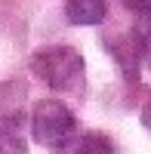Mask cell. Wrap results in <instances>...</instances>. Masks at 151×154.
<instances>
[{
  "instance_id": "8",
  "label": "cell",
  "mask_w": 151,
  "mask_h": 154,
  "mask_svg": "<svg viewBox=\"0 0 151 154\" xmlns=\"http://www.w3.org/2000/svg\"><path fill=\"white\" fill-rule=\"evenodd\" d=\"M148 65H151V53H148Z\"/></svg>"
},
{
  "instance_id": "1",
  "label": "cell",
  "mask_w": 151,
  "mask_h": 154,
  "mask_svg": "<svg viewBox=\"0 0 151 154\" xmlns=\"http://www.w3.org/2000/svg\"><path fill=\"white\" fill-rule=\"evenodd\" d=\"M31 68L56 93H80L83 89V56L71 46H46L34 53Z\"/></svg>"
},
{
  "instance_id": "4",
  "label": "cell",
  "mask_w": 151,
  "mask_h": 154,
  "mask_svg": "<svg viewBox=\"0 0 151 154\" xmlns=\"http://www.w3.org/2000/svg\"><path fill=\"white\" fill-rule=\"evenodd\" d=\"M0 154H28L25 139L16 120H3L0 123Z\"/></svg>"
},
{
  "instance_id": "5",
  "label": "cell",
  "mask_w": 151,
  "mask_h": 154,
  "mask_svg": "<svg viewBox=\"0 0 151 154\" xmlns=\"http://www.w3.org/2000/svg\"><path fill=\"white\" fill-rule=\"evenodd\" d=\"M74 154H117V151H114V145H111L108 136H102V133H86V136H80Z\"/></svg>"
},
{
  "instance_id": "6",
  "label": "cell",
  "mask_w": 151,
  "mask_h": 154,
  "mask_svg": "<svg viewBox=\"0 0 151 154\" xmlns=\"http://www.w3.org/2000/svg\"><path fill=\"white\" fill-rule=\"evenodd\" d=\"M127 9H133L142 22H151V0H123Z\"/></svg>"
},
{
  "instance_id": "2",
  "label": "cell",
  "mask_w": 151,
  "mask_h": 154,
  "mask_svg": "<svg viewBox=\"0 0 151 154\" xmlns=\"http://www.w3.org/2000/svg\"><path fill=\"white\" fill-rule=\"evenodd\" d=\"M31 133L43 148L62 151L68 148V142H74L77 136V120H74V111L59 99H43L34 105L31 114Z\"/></svg>"
},
{
  "instance_id": "7",
  "label": "cell",
  "mask_w": 151,
  "mask_h": 154,
  "mask_svg": "<svg viewBox=\"0 0 151 154\" xmlns=\"http://www.w3.org/2000/svg\"><path fill=\"white\" fill-rule=\"evenodd\" d=\"M142 123H145L148 130H151V99L145 102V108H142Z\"/></svg>"
},
{
  "instance_id": "3",
  "label": "cell",
  "mask_w": 151,
  "mask_h": 154,
  "mask_svg": "<svg viewBox=\"0 0 151 154\" xmlns=\"http://www.w3.org/2000/svg\"><path fill=\"white\" fill-rule=\"evenodd\" d=\"M108 12V0H65V16L71 25H99Z\"/></svg>"
}]
</instances>
